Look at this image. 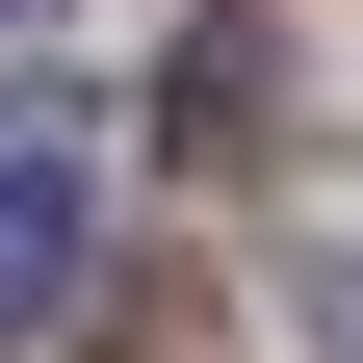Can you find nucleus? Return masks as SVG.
<instances>
[{
    "label": "nucleus",
    "instance_id": "nucleus-2",
    "mask_svg": "<svg viewBox=\"0 0 363 363\" xmlns=\"http://www.w3.org/2000/svg\"><path fill=\"white\" fill-rule=\"evenodd\" d=\"M311 363H363V259H311Z\"/></svg>",
    "mask_w": 363,
    "mask_h": 363
},
{
    "label": "nucleus",
    "instance_id": "nucleus-1",
    "mask_svg": "<svg viewBox=\"0 0 363 363\" xmlns=\"http://www.w3.org/2000/svg\"><path fill=\"white\" fill-rule=\"evenodd\" d=\"M78 259H104L78 156H52V130H0V363H26V337H78Z\"/></svg>",
    "mask_w": 363,
    "mask_h": 363
},
{
    "label": "nucleus",
    "instance_id": "nucleus-3",
    "mask_svg": "<svg viewBox=\"0 0 363 363\" xmlns=\"http://www.w3.org/2000/svg\"><path fill=\"white\" fill-rule=\"evenodd\" d=\"M0 26H52V0H0Z\"/></svg>",
    "mask_w": 363,
    "mask_h": 363
}]
</instances>
